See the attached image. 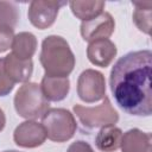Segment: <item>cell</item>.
Returning a JSON list of instances; mask_svg holds the SVG:
<instances>
[{
  "label": "cell",
  "instance_id": "4",
  "mask_svg": "<svg viewBox=\"0 0 152 152\" xmlns=\"http://www.w3.org/2000/svg\"><path fill=\"white\" fill-rule=\"evenodd\" d=\"M46 138L56 142H64L71 139L76 132L77 124L74 114L64 108H50L42 118Z\"/></svg>",
  "mask_w": 152,
  "mask_h": 152
},
{
  "label": "cell",
  "instance_id": "16",
  "mask_svg": "<svg viewBox=\"0 0 152 152\" xmlns=\"http://www.w3.org/2000/svg\"><path fill=\"white\" fill-rule=\"evenodd\" d=\"M104 1H70L69 6L75 17L82 21H88L103 12Z\"/></svg>",
  "mask_w": 152,
  "mask_h": 152
},
{
  "label": "cell",
  "instance_id": "9",
  "mask_svg": "<svg viewBox=\"0 0 152 152\" xmlns=\"http://www.w3.org/2000/svg\"><path fill=\"white\" fill-rule=\"evenodd\" d=\"M13 139L20 147L34 148L45 141L46 132L42 124L34 120H26L17 126L13 133Z\"/></svg>",
  "mask_w": 152,
  "mask_h": 152
},
{
  "label": "cell",
  "instance_id": "17",
  "mask_svg": "<svg viewBox=\"0 0 152 152\" xmlns=\"http://www.w3.org/2000/svg\"><path fill=\"white\" fill-rule=\"evenodd\" d=\"M132 5L135 7L133 12V21L137 27L146 34H150L151 30V15H152V2L151 1H133Z\"/></svg>",
  "mask_w": 152,
  "mask_h": 152
},
{
  "label": "cell",
  "instance_id": "10",
  "mask_svg": "<svg viewBox=\"0 0 152 152\" xmlns=\"http://www.w3.org/2000/svg\"><path fill=\"white\" fill-rule=\"evenodd\" d=\"M116 46L108 38L96 39L89 43L87 48V56L91 64L101 68L108 66L116 56Z\"/></svg>",
  "mask_w": 152,
  "mask_h": 152
},
{
  "label": "cell",
  "instance_id": "22",
  "mask_svg": "<svg viewBox=\"0 0 152 152\" xmlns=\"http://www.w3.org/2000/svg\"><path fill=\"white\" fill-rule=\"evenodd\" d=\"M5 125H6V116H5L4 110L0 108V132L5 128Z\"/></svg>",
  "mask_w": 152,
  "mask_h": 152
},
{
  "label": "cell",
  "instance_id": "20",
  "mask_svg": "<svg viewBox=\"0 0 152 152\" xmlns=\"http://www.w3.org/2000/svg\"><path fill=\"white\" fill-rule=\"evenodd\" d=\"M14 38V28L8 26H0V52L7 51L12 46Z\"/></svg>",
  "mask_w": 152,
  "mask_h": 152
},
{
  "label": "cell",
  "instance_id": "7",
  "mask_svg": "<svg viewBox=\"0 0 152 152\" xmlns=\"http://www.w3.org/2000/svg\"><path fill=\"white\" fill-rule=\"evenodd\" d=\"M63 5H65L64 1H31L27 12L28 20L34 27L45 30L55 23L58 11Z\"/></svg>",
  "mask_w": 152,
  "mask_h": 152
},
{
  "label": "cell",
  "instance_id": "14",
  "mask_svg": "<svg viewBox=\"0 0 152 152\" xmlns=\"http://www.w3.org/2000/svg\"><path fill=\"white\" fill-rule=\"evenodd\" d=\"M122 139V131L114 125L101 127L96 138L95 145L102 152H114L120 147Z\"/></svg>",
  "mask_w": 152,
  "mask_h": 152
},
{
  "label": "cell",
  "instance_id": "6",
  "mask_svg": "<svg viewBox=\"0 0 152 152\" xmlns=\"http://www.w3.org/2000/svg\"><path fill=\"white\" fill-rule=\"evenodd\" d=\"M77 95L87 103L97 102L106 96L104 76L94 69H86L77 80Z\"/></svg>",
  "mask_w": 152,
  "mask_h": 152
},
{
  "label": "cell",
  "instance_id": "21",
  "mask_svg": "<svg viewBox=\"0 0 152 152\" xmlns=\"http://www.w3.org/2000/svg\"><path fill=\"white\" fill-rule=\"evenodd\" d=\"M66 152H94V150L88 142L83 140H77L68 147Z\"/></svg>",
  "mask_w": 152,
  "mask_h": 152
},
{
  "label": "cell",
  "instance_id": "15",
  "mask_svg": "<svg viewBox=\"0 0 152 152\" xmlns=\"http://www.w3.org/2000/svg\"><path fill=\"white\" fill-rule=\"evenodd\" d=\"M13 55L19 59H31L37 50V38L31 32H19L12 42Z\"/></svg>",
  "mask_w": 152,
  "mask_h": 152
},
{
  "label": "cell",
  "instance_id": "19",
  "mask_svg": "<svg viewBox=\"0 0 152 152\" xmlns=\"http://www.w3.org/2000/svg\"><path fill=\"white\" fill-rule=\"evenodd\" d=\"M14 88V83L8 78L5 68H4V58H0V96L8 95Z\"/></svg>",
  "mask_w": 152,
  "mask_h": 152
},
{
  "label": "cell",
  "instance_id": "1",
  "mask_svg": "<svg viewBox=\"0 0 152 152\" xmlns=\"http://www.w3.org/2000/svg\"><path fill=\"white\" fill-rule=\"evenodd\" d=\"M151 66L152 52L139 50L119 58L110 71L112 94L116 103L131 115L152 114Z\"/></svg>",
  "mask_w": 152,
  "mask_h": 152
},
{
  "label": "cell",
  "instance_id": "5",
  "mask_svg": "<svg viewBox=\"0 0 152 152\" xmlns=\"http://www.w3.org/2000/svg\"><path fill=\"white\" fill-rule=\"evenodd\" d=\"M74 113L80 122L87 128H96L115 125L119 121V114L110 103V100L104 96L101 104L96 107H86L81 104L74 106Z\"/></svg>",
  "mask_w": 152,
  "mask_h": 152
},
{
  "label": "cell",
  "instance_id": "13",
  "mask_svg": "<svg viewBox=\"0 0 152 152\" xmlns=\"http://www.w3.org/2000/svg\"><path fill=\"white\" fill-rule=\"evenodd\" d=\"M42 91L48 101H62L70 90V81L68 77L44 76L40 83Z\"/></svg>",
  "mask_w": 152,
  "mask_h": 152
},
{
  "label": "cell",
  "instance_id": "18",
  "mask_svg": "<svg viewBox=\"0 0 152 152\" xmlns=\"http://www.w3.org/2000/svg\"><path fill=\"white\" fill-rule=\"evenodd\" d=\"M19 19V11L13 2L0 1V26L14 28Z\"/></svg>",
  "mask_w": 152,
  "mask_h": 152
},
{
  "label": "cell",
  "instance_id": "3",
  "mask_svg": "<svg viewBox=\"0 0 152 152\" xmlns=\"http://www.w3.org/2000/svg\"><path fill=\"white\" fill-rule=\"evenodd\" d=\"M50 103L44 96L40 84L34 82L24 83L14 95V108L19 116L27 120L43 118L50 109Z\"/></svg>",
  "mask_w": 152,
  "mask_h": 152
},
{
  "label": "cell",
  "instance_id": "2",
  "mask_svg": "<svg viewBox=\"0 0 152 152\" xmlns=\"http://www.w3.org/2000/svg\"><path fill=\"white\" fill-rule=\"evenodd\" d=\"M39 61L45 76L50 77H68L75 66V56L61 36H48L43 40Z\"/></svg>",
  "mask_w": 152,
  "mask_h": 152
},
{
  "label": "cell",
  "instance_id": "23",
  "mask_svg": "<svg viewBox=\"0 0 152 152\" xmlns=\"http://www.w3.org/2000/svg\"><path fill=\"white\" fill-rule=\"evenodd\" d=\"M4 152H18V151H4Z\"/></svg>",
  "mask_w": 152,
  "mask_h": 152
},
{
  "label": "cell",
  "instance_id": "8",
  "mask_svg": "<svg viewBox=\"0 0 152 152\" xmlns=\"http://www.w3.org/2000/svg\"><path fill=\"white\" fill-rule=\"evenodd\" d=\"M115 28V21L110 13L102 12L100 15L88 20L82 21L80 31L81 36L87 42H93L101 38H108L112 36Z\"/></svg>",
  "mask_w": 152,
  "mask_h": 152
},
{
  "label": "cell",
  "instance_id": "12",
  "mask_svg": "<svg viewBox=\"0 0 152 152\" xmlns=\"http://www.w3.org/2000/svg\"><path fill=\"white\" fill-rule=\"evenodd\" d=\"M122 152H152V135L138 128H132L122 134Z\"/></svg>",
  "mask_w": 152,
  "mask_h": 152
},
{
  "label": "cell",
  "instance_id": "11",
  "mask_svg": "<svg viewBox=\"0 0 152 152\" xmlns=\"http://www.w3.org/2000/svg\"><path fill=\"white\" fill-rule=\"evenodd\" d=\"M4 68L13 83H26L33 72L32 59H19L13 53H8L4 58Z\"/></svg>",
  "mask_w": 152,
  "mask_h": 152
}]
</instances>
